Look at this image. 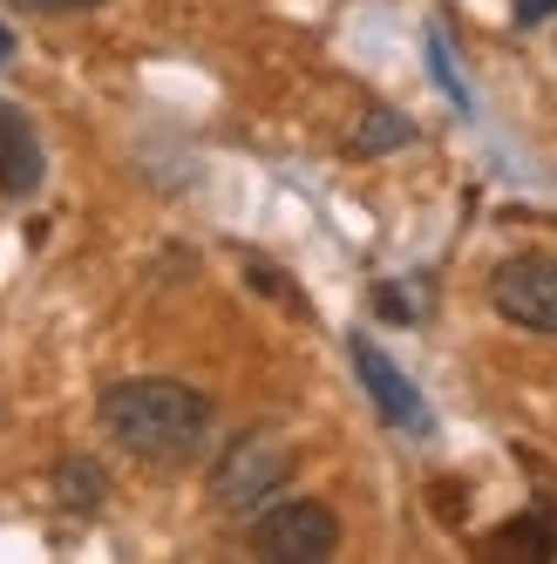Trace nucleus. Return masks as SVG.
<instances>
[{
  "label": "nucleus",
  "mask_w": 557,
  "mask_h": 564,
  "mask_svg": "<svg viewBox=\"0 0 557 564\" xmlns=\"http://www.w3.org/2000/svg\"><path fill=\"white\" fill-rule=\"evenodd\" d=\"M55 497H62L68 510H96V503L109 497V476H102L89 456H68V463H55Z\"/></svg>",
  "instance_id": "8"
},
{
  "label": "nucleus",
  "mask_w": 557,
  "mask_h": 564,
  "mask_svg": "<svg viewBox=\"0 0 557 564\" xmlns=\"http://www.w3.org/2000/svg\"><path fill=\"white\" fill-rule=\"evenodd\" d=\"M334 551H340V517L313 497L265 503L252 517V557L265 564H327Z\"/></svg>",
  "instance_id": "3"
},
{
  "label": "nucleus",
  "mask_w": 557,
  "mask_h": 564,
  "mask_svg": "<svg viewBox=\"0 0 557 564\" xmlns=\"http://www.w3.org/2000/svg\"><path fill=\"white\" fill-rule=\"evenodd\" d=\"M408 137H415V123H408V116H394V109H368V123L347 137V150H353V156H381V150L408 143Z\"/></svg>",
  "instance_id": "9"
},
{
  "label": "nucleus",
  "mask_w": 557,
  "mask_h": 564,
  "mask_svg": "<svg viewBox=\"0 0 557 564\" xmlns=\"http://www.w3.org/2000/svg\"><path fill=\"white\" fill-rule=\"evenodd\" d=\"M96 415L130 456L164 463V469L190 463L197 449H205V435H211V401L190 381H171V375H136V381L102 388Z\"/></svg>",
  "instance_id": "1"
},
{
  "label": "nucleus",
  "mask_w": 557,
  "mask_h": 564,
  "mask_svg": "<svg viewBox=\"0 0 557 564\" xmlns=\"http://www.w3.org/2000/svg\"><path fill=\"white\" fill-rule=\"evenodd\" d=\"M42 177H48L42 137H34V123L14 102H0V191H8V197H34Z\"/></svg>",
  "instance_id": "6"
},
{
  "label": "nucleus",
  "mask_w": 557,
  "mask_h": 564,
  "mask_svg": "<svg viewBox=\"0 0 557 564\" xmlns=\"http://www.w3.org/2000/svg\"><path fill=\"white\" fill-rule=\"evenodd\" d=\"M8 55H14V34H8V28H0V62H8Z\"/></svg>",
  "instance_id": "13"
},
{
  "label": "nucleus",
  "mask_w": 557,
  "mask_h": 564,
  "mask_svg": "<svg viewBox=\"0 0 557 564\" xmlns=\"http://www.w3.org/2000/svg\"><path fill=\"white\" fill-rule=\"evenodd\" d=\"M21 8H34V14H83V8H96V0H21Z\"/></svg>",
  "instance_id": "12"
},
{
  "label": "nucleus",
  "mask_w": 557,
  "mask_h": 564,
  "mask_svg": "<svg viewBox=\"0 0 557 564\" xmlns=\"http://www.w3.org/2000/svg\"><path fill=\"white\" fill-rule=\"evenodd\" d=\"M490 557H557V503H531L524 517H510L490 538Z\"/></svg>",
  "instance_id": "7"
},
{
  "label": "nucleus",
  "mask_w": 557,
  "mask_h": 564,
  "mask_svg": "<svg viewBox=\"0 0 557 564\" xmlns=\"http://www.w3.org/2000/svg\"><path fill=\"white\" fill-rule=\"evenodd\" d=\"M550 14H557V0H516V8H510L516 28H537V21H550Z\"/></svg>",
  "instance_id": "10"
},
{
  "label": "nucleus",
  "mask_w": 557,
  "mask_h": 564,
  "mask_svg": "<svg viewBox=\"0 0 557 564\" xmlns=\"http://www.w3.org/2000/svg\"><path fill=\"white\" fill-rule=\"evenodd\" d=\"M347 354H353V368H361V388L374 394V409H381V422L387 429H408V435H422L428 429V409H422V394H415V381L394 368V360L368 340V334H353L347 340Z\"/></svg>",
  "instance_id": "5"
},
{
  "label": "nucleus",
  "mask_w": 557,
  "mask_h": 564,
  "mask_svg": "<svg viewBox=\"0 0 557 564\" xmlns=\"http://www.w3.org/2000/svg\"><path fill=\"white\" fill-rule=\"evenodd\" d=\"M374 306H381L387 319H415V300H408V293H394V286H381V293H374Z\"/></svg>",
  "instance_id": "11"
},
{
  "label": "nucleus",
  "mask_w": 557,
  "mask_h": 564,
  "mask_svg": "<svg viewBox=\"0 0 557 564\" xmlns=\"http://www.w3.org/2000/svg\"><path fill=\"white\" fill-rule=\"evenodd\" d=\"M490 306L524 334H557V259L524 252L490 272Z\"/></svg>",
  "instance_id": "4"
},
{
  "label": "nucleus",
  "mask_w": 557,
  "mask_h": 564,
  "mask_svg": "<svg viewBox=\"0 0 557 564\" xmlns=\"http://www.w3.org/2000/svg\"><path fill=\"white\" fill-rule=\"evenodd\" d=\"M293 482V442L278 435H238L211 463V503L225 517H259L278 490Z\"/></svg>",
  "instance_id": "2"
}]
</instances>
